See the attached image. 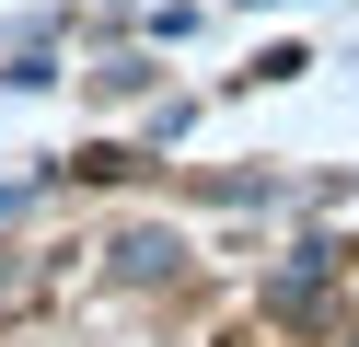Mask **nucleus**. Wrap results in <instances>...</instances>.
I'll list each match as a JSON object with an SVG mask.
<instances>
[{"instance_id":"nucleus-2","label":"nucleus","mask_w":359,"mask_h":347,"mask_svg":"<svg viewBox=\"0 0 359 347\" xmlns=\"http://www.w3.org/2000/svg\"><path fill=\"white\" fill-rule=\"evenodd\" d=\"M93 93H104V104H128V93H151V58H104V69H93Z\"/></svg>"},{"instance_id":"nucleus-1","label":"nucleus","mask_w":359,"mask_h":347,"mask_svg":"<svg viewBox=\"0 0 359 347\" xmlns=\"http://www.w3.org/2000/svg\"><path fill=\"white\" fill-rule=\"evenodd\" d=\"M174 254H186L174 231H116V278H128V290H163V278H174Z\"/></svg>"}]
</instances>
